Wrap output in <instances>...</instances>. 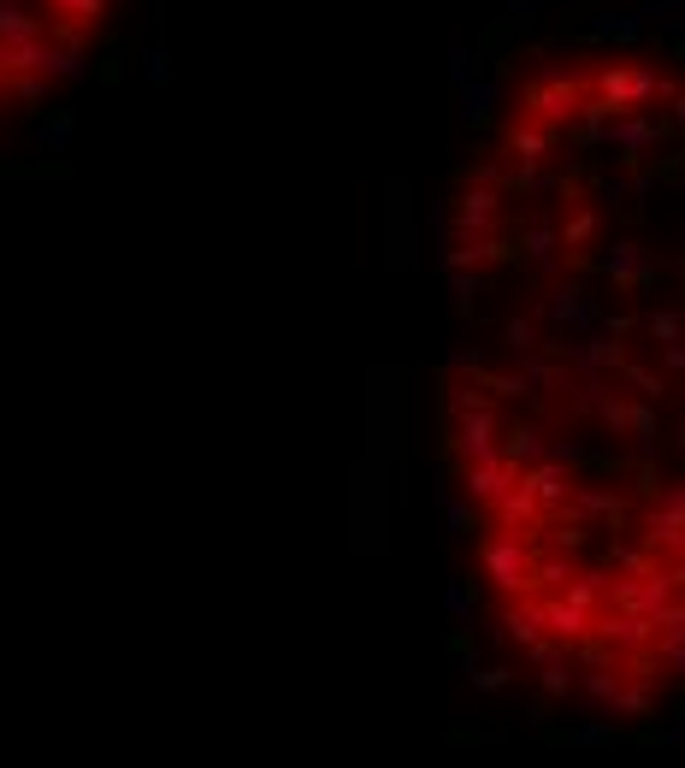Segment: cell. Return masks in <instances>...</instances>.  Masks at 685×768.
Returning <instances> with one entry per match:
<instances>
[{"mask_svg": "<svg viewBox=\"0 0 685 768\" xmlns=\"http://www.w3.org/2000/svg\"><path fill=\"white\" fill-rule=\"evenodd\" d=\"M130 0H0V136L42 113L101 48Z\"/></svg>", "mask_w": 685, "mask_h": 768, "instance_id": "2", "label": "cell"}, {"mask_svg": "<svg viewBox=\"0 0 685 768\" xmlns=\"http://www.w3.org/2000/svg\"><path fill=\"white\" fill-rule=\"evenodd\" d=\"M438 443L491 639L544 692H685V60L533 48L443 196Z\"/></svg>", "mask_w": 685, "mask_h": 768, "instance_id": "1", "label": "cell"}]
</instances>
